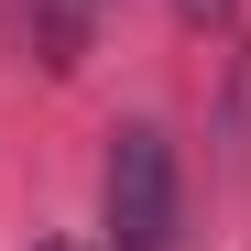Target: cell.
Segmentation results:
<instances>
[{
    "label": "cell",
    "instance_id": "6da1fadb",
    "mask_svg": "<svg viewBox=\"0 0 251 251\" xmlns=\"http://www.w3.org/2000/svg\"><path fill=\"white\" fill-rule=\"evenodd\" d=\"M99 207H109V251H175V142L153 120H120L109 131Z\"/></svg>",
    "mask_w": 251,
    "mask_h": 251
},
{
    "label": "cell",
    "instance_id": "7a4b0ae2",
    "mask_svg": "<svg viewBox=\"0 0 251 251\" xmlns=\"http://www.w3.org/2000/svg\"><path fill=\"white\" fill-rule=\"evenodd\" d=\"M175 11H186V22H229V0H175Z\"/></svg>",
    "mask_w": 251,
    "mask_h": 251
},
{
    "label": "cell",
    "instance_id": "3957f363",
    "mask_svg": "<svg viewBox=\"0 0 251 251\" xmlns=\"http://www.w3.org/2000/svg\"><path fill=\"white\" fill-rule=\"evenodd\" d=\"M44 251H88V240H44Z\"/></svg>",
    "mask_w": 251,
    "mask_h": 251
}]
</instances>
